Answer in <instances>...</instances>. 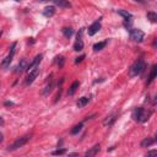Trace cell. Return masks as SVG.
Returning a JSON list of instances; mask_svg holds the SVG:
<instances>
[{"label": "cell", "mask_w": 157, "mask_h": 157, "mask_svg": "<svg viewBox=\"0 0 157 157\" xmlns=\"http://www.w3.org/2000/svg\"><path fill=\"white\" fill-rule=\"evenodd\" d=\"M146 68V64H145V60L144 59H137L130 68V76H137L140 75Z\"/></svg>", "instance_id": "obj_1"}, {"label": "cell", "mask_w": 157, "mask_h": 157, "mask_svg": "<svg viewBox=\"0 0 157 157\" xmlns=\"http://www.w3.org/2000/svg\"><path fill=\"white\" fill-rule=\"evenodd\" d=\"M150 112H146L144 108H141V107H139V108H135L133 111V119L134 120H137V122H146L148 119V117H150Z\"/></svg>", "instance_id": "obj_2"}, {"label": "cell", "mask_w": 157, "mask_h": 157, "mask_svg": "<svg viewBox=\"0 0 157 157\" xmlns=\"http://www.w3.org/2000/svg\"><path fill=\"white\" fill-rule=\"evenodd\" d=\"M30 139H31V135H25V136L19 137L17 140H15V141L12 143L11 146H9V148H7V150H9V151H15V150H17V148L22 147L23 145H26V144L28 143Z\"/></svg>", "instance_id": "obj_3"}, {"label": "cell", "mask_w": 157, "mask_h": 157, "mask_svg": "<svg viewBox=\"0 0 157 157\" xmlns=\"http://www.w3.org/2000/svg\"><path fill=\"white\" fill-rule=\"evenodd\" d=\"M16 43H12V46H11V48H10V53L6 55V58L1 61V64H0V67H1L3 69H6L7 67L10 65V63L12 61V58H14V55H15V51H16Z\"/></svg>", "instance_id": "obj_4"}, {"label": "cell", "mask_w": 157, "mask_h": 157, "mask_svg": "<svg viewBox=\"0 0 157 157\" xmlns=\"http://www.w3.org/2000/svg\"><path fill=\"white\" fill-rule=\"evenodd\" d=\"M130 37H131V39H133L134 42L141 43L144 41V38H145V33L141 30H131L130 31Z\"/></svg>", "instance_id": "obj_5"}, {"label": "cell", "mask_w": 157, "mask_h": 157, "mask_svg": "<svg viewBox=\"0 0 157 157\" xmlns=\"http://www.w3.org/2000/svg\"><path fill=\"white\" fill-rule=\"evenodd\" d=\"M38 75H39V68L37 67V68H35L33 70H31V71L28 72V75H27V77H26V80H25V85H26V86H30L32 82L36 80V77H37Z\"/></svg>", "instance_id": "obj_6"}, {"label": "cell", "mask_w": 157, "mask_h": 157, "mask_svg": "<svg viewBox=\"0 0 157 157\" xmlns=\"http://www.w3.org/2000/svg\"><path fill=\"white\" fill-rule=\"evenodd\" d=\"M42 58H43V55L42 54H38V55H36L35 56V59L31 61V64H28L27 65V69H26V71H31V70H33L35 68H37L38 65H39V63L42 61Z\"/></svg>", "instance_id": "obj_7"}, {"label": "cell", "mask_w": 157, "mask_h": 157, "mask_svg": "<svg viewBox=\"0 0 157 157\" xmlns=\"http://www.w3.org/2000/svg\"><path fill=\"white\" fill-rule=\"evenodd\" d=\"M53 88H54V81L52 80V76H49L48 80H47V84H46V86H44V88H43V91H42V95L47 96L48 93L52 92Z\"/></svg>", "instance_id": "obj_8"}, {"label": "cell", "mask_w": 157, "mask_h": 157, "mask_svg": "<svg viewBox=\"0 0 157 157\" xmlns=\"http://www.w3.org/2000/svg\"><path fill=\"white\" fill-rule=\"evenodd\" d=\"M101 30V23H100V21H96V22H93L91 26L88 27V36H95L98 31Z\"/></svg>", "instance_id": "obj_9"}, {"label": "cell", "mask_w": 157, "mask_h": 157, "mask_svg": "<svg viewBox=\"0 0 157 157\" xmlns=\"http://www.w3.org/2000/svg\"><path fill=\"white\" fill-rule=\"evenodd\" d=\"M27 60L26 59H22L20 63H19V65H17V68H16V70H15V72L16 74H21V72H23V71H26V69H27Z\"/></svg>", "instance_id": "obj_10"}, {"label": "cell", "mask_w": 157, "mask_h": 157, "mask_svg": "<svg viewBox=\"0 0 157 157\" xmlns=\"http://www.w3.org/2000/svg\"><path fill=\"white\" fill-rule=\"evenodd\" d=\"M100 148H101L100 144H97V145H95L93 147H91L88 151H86V152H85V156H87V157H92V156H96V155L98 153V151H100Z\"/></svg>", "instance_id": "obj_11"}, {"label": "cell", "mask_w": 157, "mask_h": 157, "mask_svg": "<svg viewBox=\"0 0 157 157\" xmlns=\"http://www.w3.org/2000/svg\"><path fill=\"white\" fill-rule=\"evenodd\" d=\"M53 3L59 6V7H63V9H68V7H71V4L69 0H53Z\"/></svg>", "instance_id": "obj_12"}, {"label": "cell", "mask_w": 157, "mask_h": 157, "mask_svg": "<svg viewBox=\"0 0 157 157\" xmlns=\"http://www.w3.org/2000/svg\"><path fill=\"white\" fill-rule=\"evenodd\" d=\"M156 74H157V65H152L151 72H150V76H148V80H147V82H146V85H150L151 82L156 79Z\"/></svg>", "instance_id": "obj_13"}, {"label": "cell", "mask_w": 157, "mask_h": 157, "mask_svg": "<svg viewBox=\"0 0 157 157\" xmlns=\"http://www.w3.org/2000/svg\"><path fill=\"white\" fill-rule=\"evenodd\" d=\"M115 119H117V115H115V114L109 115V117H107V118L103 120V125H104V127H111L112 124L115 122Z\"/></svg>", "instance_id": "obj_14"}, {"label": "cell", "mask_w": 157, "mask_h": 157, "mask_svg": "<svg viewBox=\"0 0 157 157\" xmlns=\"http://www.w3.org/2000/svg\"><path fill=\"white\" fill-rule=\"evenodd\" d=\"M55 14V7L54 6H47L43 10V15L46 17H52V16Z\"/></svg>", "instance_id": "obj_15"}, {"label": "cell", "mask_w": 157, "mask_h": 157, "mask_svg": "<svg viewBox=\"0 0 157 157\" xmlns=\"http://www.w3.org/2000/svg\"><path fill=\"white\" fill-rule=\"evenodd\" d=\"M79 81H74L72 82V84H71V86H70V88H69V91H68V95L69 96H72L74 93H75L76 92V90L79 88Z\"/></svg>", "instance_id": "obj_16"}, {"label": "cell", "mask_w": 157, "mask_h": 157, "mask_svg": "<svg viewBox=\"0 0 157 157\" xmlns=\"http://www.w3.org/2000/svg\"><path fill=\"white\" fill-rule=\"evenodd\" d=\"M153 144H155V140L152 137H146L141 141V147H150Z\"/></svg>", "instance_id": "obj_17"}, {"label": "cell", "mask_w": 157, "mask_h": 157, "mask_svg": "<svg viewBox=\"0 0 157 157\" xmlns=\"http://www.w3.org/2000/svg\"><path fill=\"white\" fill-rule=\"evenodd\" d=\"M88 101H90V98H87V97H81V98H79L77 107H79V108H84V107L88 103Z\"/></svg>", "instance_id": "obj_18"}, {"label": "cell", "mask_w": 157, "mask_h": 157, "mask_svg": "<svg viewBox=\"0 0 157 157\" xmlns=\"http://www.w3.org/2000/svg\"><path fill=\"white\" fill-rule=\"evenodd\" d=\"M61 31H63V35L67 37V38H70L74 35V30L71 27H64Z\"/></svg>", "instance_id": "obj_19"}, {"label": "cell", "mask_w": 157, "mask_h": 157, "mask_svg": "<svg viewBox=\"0 0 157 157\" xmlns=\"http://www.w3.org/2000/svg\"><path fill=\"white\" fill-rule=\"evenodd\" d=\"M107 46V41H103V42H98L93 46V51L95 52H98V51H102V49Z\"/></svg>", "instance_id": "obj_20"}, {"label": "cell", "mask_w": 157, "mask_h": 157, "mask_svg": "<svg viewBox=\"0 0 157 157\" xmlns=\"http://www.w3.org/2000/svg\"><path fill=\"white\" fill-rule=\"evenodd\" d=\"M84 49V42H82L81 39H77L75 44H74V51H76V52H80Z\"/></svg>", "instance_id": "obj_21"}, {"label": "cell", "mask_w": 157, "mask_h": 157, "mask_svg": "<svg viewBox=\"0 0 157 157\" xmlns=\"http://www.w3.org/2000/svg\"><path fill=\"white\" fill-rule=\"evenodd\" d=\"M117 12H118L120 16H123V17L125 19V20H128V19L130 20L131 17H133V16H131V14H130V12H128V11H125V10H118Z\"/></svg>", "instance_id": "obj_22"}, {"label": "cell", "mask_w": 157, "mask_h": 157, "mask_svg": "<svg viewBox=\"0 0 157 157\" xmlns=\"http://www.w3.org/2000/svg\"><path fill=\"white\" fill-rule=\"evenodd\" d=\"M147 19L150 20L151 22H156L157 21V14L156 12H152V11L147 12Z\"/></svg>", "instance_id": "obj_23"}, {"label": "cell", "mask_w": 157, "mask_h": 157, "mask_svg": "<svg viewBox=\"0 0 157 157\" xmlns=\"http://www.w3.org/2000/svg\"><path fill=\"white\" fill-rule=\"evenodd\" d=\"M81 129H82V123H80L79 125L74 127V129H71V134H72V135H75V134H77V133H80Z\"/></svg>", "instance_id": "obj_24"}, {"label": "cell", "mask_w": 157, "mask_h": 157, "mask_svg": "<svg viewBox=\"0 0 157 157\" xmlns=\"http://www.w3.org/2000/svg\"><path fill=\"white\" fill-rule=\"evenodd\" d=\"M65 152H67V150H65V148H60V150L53 151V155H54V156H59V155H64Z\"/></svg>", "instance_id": "obj_25"}, {"label": "cell", "mask_w": 157, "mask_h": 157, "mask_svg": "<svg viewBox=\"0 0 157 157\" xmlns=\"http://www.w3.org/2000/svg\"><path fill=\"white\" fill-rule=\"evenodd\" d=\"M56 59H58V65L61 68L63 65H64V56H58Z\"/></svg>", "instance_id": "obj_26"}, {"label": "cell", "mask_w": 157, "mask_h": 157, "mask_svg": "<svg viewBox=\"0 0 157 157\" xmlns=\"http://www.w3.org/2000/svg\"><path fill=\"white\" fill-rule=\"evenodd\" d=\"M84 59H85V55H84V54H82V55H80V56H77V58H76V60H75V63H76V64H79V63H81V61H82V60H84Z\"/></svg>", "instance_id": "obj_27"}, {"label": "cell", "mask_w": 157, "mask_h": 157, "mask_svg": "<svg viewBox=\"0 0 157 157\" xmlns=\"http://www.w3.org/2000/svg\"><path fill=\"white\" fill-rule=\"evenodd\" d=\"M157 153V151L156 150H153V151H150V152H148L147 153V156H153V155H156Z\"/></svg>", "instance_id": "obj_28"}, {"label": "cell", "mask_w": 157, "mask_h": 157, "mask_svg": "<svg viewBox=\"0 0 157 157\" xmlns=\"http://www.w3.org/2000/svg\"><path fill=\"white\" fill-rule=\"evenodd\" d=\"M4 104H5L6 107H9V106H14V103H12V102H10V101H6Z\"/></svg>", "instance_id": "obj_29"}, {"label": "cell", "mask_w": 157, "mask_h": 157, "mask_svg": "<svg viewBox=\"0 0 157 157\" xmlns=\"http://www.w3.org/2000/svg\"><path fill=\"white\" fill-rule=\"evenodd\" d=\"M3 140H4V136H3V134H0V143H1Z\"/></svg>", "instance_id": "obj_30"}, {"label": "cell", "mask_w": 157, "mask_h": 157, "mask_svg": "<svg viewBox=\"0 0 157 157\" xmlns=\"http://www.w3.org/2000/svg\"><path fill=\"white\" fill-rule=\"evenodd\" d=\"M135 1H137V3H141V4H144V3H145L144 0H135Z\"/></svg>", "instance_id": "obj_31"}, {"label": "cell", "mask_w": 157, "mask_h": 157, "mask_svg": "<svg viewBox=\"0 0 157 157\" xmlns=\"http://www.w3.org/2000/svg\"><path fill=\"white\" fill-rule=\"evenodd\" d=\"M15 1H20V0H15Z\"/></svg>", "instance_id": "obj_32"}, {"label": "cell", "mask_w": 157, "mask_h": 157, "mask_svg": "<svg viewBox=\"0 0 157 157\" xmlns=\"http://www.w3.org/2000/svg\"><path fill=\"white\" fill-rule=\"evenodd\" d=\"M0 37H1V32H0Z\"/></svg>", "instance_id": "obj_33"}, {"label": "cell", "mask_w": 157, "mask_h": 157, "mask_svg": "<svg viewBox=\"0 0 157 157\" xmlns=\"http://www.w3.org/2000/svg\"><path fill=\"white\" fill-rule=\"evenodd\" d=\"M0 122H1V118H0Z\"/></svg>", "instance_id": "obj_34"}, {"label": "cell", "mask_w": 157, "mask_h": 157, "mask_svg": "<svg viewBox=\"0 0 157 157\" xmlns=\"http://www.w3.org/2000/svg\"><path fill=\"white\" fill-rule=\"evenodd\" d=\"M144 1H146V0H144Z\"/></svg>", "instance_id": "obj_35"}]
</instances>
